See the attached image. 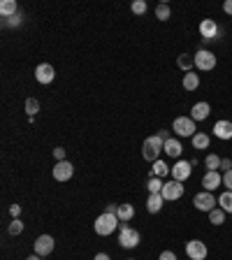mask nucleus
<instances>
[{
  "label": "nucleus",
  "instance_id": "obj_33",
  "mask_svg": "<svg viewBox=\"0 0 232 260\" xmlns=\"http://www.w3.org/2000/svg\"><path fill=\"white\" fill-rule=\"evenodd\" d=\"M223 186H225L228 191H232V170H230V172L223 174Z\"/></svg>",
  "mask_w": 232,
  "mask_h": 260
},
{
  "label": "nucleus",
  "instance_id": "obj_17",
  "mask_svg": "<svg viewBox=\"0 0 232 260\" xmlns=\"http://www.w3.org/2000/svg\"><path fill=\"white\" fill-rule=\"evenodd\" d=\"M163 202H165L163 193H151L149 200H146V209H149L151 214H158L160 209H163Z\"/></svg>",
  "mask_w": 232,
  "mask_h": 260
},
{
  "label": "nucleus",
  "instance_id": "obj_8",
  "mask_svg": "<svg viewBox=\"0 0 232 260\" xmlns=\"http://www.w3.org/2000/svg\"><path fill=\"white\" fill-rule=\"evenodd\" d=\"M72 174H75V167L70 160H60V163L54 165V179L56 181H68Z\"/></svg>",
  "mask_w": 232,
  "mask_h": 260
},
{
  "label": "nucleus",
  "instance_id": "obj_32",
  "mask_svg": "<svg viewBox=\"0 0 232 260\" xmlns=\"http://www.w3.org/2000/svg\"><path fill=\"white\" fill-rule=\"evenodd\" d=\"M133 12H135V14H144V12H146V2H144V0H135V2H133Z\"/></svg>",
  "mask_w": 232,
  "mask_h": 260
},
{
  "label": "nucleus",
  "instance_id": "obj_23",
  "mask_svg": "<svg viewBox=\"0 0 232 260\" xmlns=\"http://www.w3.org/2000/svg\"><path fill=\"white\" fill-rule=\"evenodd\" d=\"M218 204H221L223 212H230L232 214V191H225L218 195Z\"/></svg>",
  "mask_w": 232,
  "mask_h": 260
},
{
  "label": "nucleus",
  "instance_id": "obj_15",
  "mask_svg": "<svg viewBox=\"0 0 232 260\" xmlns=\"http://www.w3.org/2000/svg\"><path fill=\"white\" fill-rule=\"evenodd\" d=\"M200 35H202L204 40H213L216 35H218V26H216V21L213 19H204L202 23H200Z\"/></svg>",
  "mask_w": 232,
  "mask_h": 260
},
{
  "label": "nucleus",
  "instance_id": "obj_30",
  "mask_svg": "<svg viewBox=\"0 0 232 260\" xmlns=\"http://www.w3.org/2000/svg\"><path fill=\"white\" fill-rule=\"evenodd\" d=\"M26 112H28L30 116H35L39 112V102L35 98H28V100H26Z\"/></svg>",
  "mask_w": 232,
  "mask_h": 260
},
{
  "label": "nucleus",
  "instance_id": "obj_9",
  "mask_svg": "<svg viewBox=\"0 0 232 260\" xmlns=\"http://www.w3.org/2000/svg\"><path fill=\"white\" fill-rule=\"evenodd\" d=\"M54 246H56V241H54L51 235H39L38 240H35V253L38 256H49L54 251Z\"/></svg>",
  "mask_w": 232,
  "mask_h": 260
},
{
  "label": "nucleus",
  "instance_id": "obj_39",
  "mask_svg": "<svg viewBox=\"0 0 232 260\" xmlns=\"http://www.w3.org/2000/svg\"><path fill=\"white\" fill-rule=\"evenodd\" d=\"M7 23H10V26H19V14L10 17V19H7Z\"/></svg>",
  "mask_w": 232,
  "mask_h": 260
},
{
  "label": "nucleus",
  "instance_id": "obj_14",
  "mask_svg": "<svg viewBox=\"0 0 232 260\" xmlns=\"http://www.w3.org/2000/svg\"><path fill=\"white\" fill-rule=\"evenodd\" d=\"M221 183H223V177H221L218 172H209V170H207V174L202 177V186H204V188H207L209 193L216 191V188H218Z\"/></svg>",
  "mask_w": 232,
  "mask_h": 260
},
{
  "label": "nucleus",
  "instance_id": "obj_31",
  "mask_svg": "<svg viewBox=\"0 0 232 260\" xmlns=\"http://www.w3.org/2000/svg\"><path fill=\"white\" fill-rule=\"evenodd\" d=\"M7 230H10V235H21V232H23V223H21L19 219H14V221L10 223V228H7Z\"/></svg>",
  "mask_w": 232,
  "mask_h": 260
},
{
  "label": "nucleus",
  "instance_id": "obj_12",
  "mask_svg": "<svg viewBox=\"0 0 232 260\" xmlns=\"http://www.w3.org/2000/svg\"><path fill=\"white\" fill-rule=\"evenodd\" d=\"M54 77H56V70L51 68L49 63H42V65H38V70H35V79H38L39 84H51Z\"/></svg>",
  "mask_w": 232,
  "mask_h": 260
},
{
  "label": "nucleus",
  "instance_id": "obj_26",
  "mask_svg": "<svg viewBox=\"0 0 232 260\" xmlns=\"http://www.w3.org/2000/svg\"><path fill=\"white\" fill-rule=\"evenodd\" d=\"M167 172H172V170H170V167H167L163 160H155V163H154V170H151V177H165Z\"/></svg>",
  "mask_w": 232,
  "mask_h": 260
},
{
  "label": "nucleus",
  "instance_id": "obj_22",
  "mask_svg": "<svg viewBox=\"0 0 232 260\" xmlns=\"http://www.w3.org/2000/svg\"><path fill=\"white\" fill-rule=\"evenodd\" d=\"M221 160L223 158H218L216 154H209L207 158H204V165H207L209 172H218V170H221Z\"/></svg>",
  "mask_w": 232,
  "mask_h": 260
},
{
  "label": "nucleus",
  "instance_id": "obj_20",
  "mask_svg": "<svg viewBox=\"0 0 232 260\" xmlns=\"http://www.w3.org/2000/svg\"><path fill=\"white\" fill-rule=\"evenodd\" d=\"M17 10H19V5H17L14 0H2V2H0V14H2L5 19L14 17V14H17Z\"/></svg>",
  "mask_w": 232,
  "mask_h": 260
},
{
  "label": "nucleus",
  "instance_id": "obj_10",
  "mask_svg": "<svg viewBox=\"0 0 232 260\" xmlns=\"http://www.w3.org/2000/svg\"><path fill=\"white\" fill-rule=\"evenodd\" d=\"M193 172V163H188V160H179V163L172 167V177L174 181H186L188 177Z\"/></svg>",
  "mask_w": 232,
  "mask_h": 260
},
{
  "label": "nucleus",
  "instance_id": "obj_13",
  "mask_svg": "<svg viewBox=\"0 0 232 260\" xmlns=\"http://www.w3.org/2000/svg\"><path fill=\"white\" fill-rule=\"evenodd\" d=\"M213 135L218 140H232V121H216L213 123Z\"/></svg>",
  "mask_w": 232,
  "mask_h": 260
},
{
  "label": "nucleus",
  "instance_id": "obj_5",
  "mask_svg": "<svg viewBox=\"0 0 232 260\" xmlns=\"http://www.w3.org/2000/svg\"><path fill=\"white\" fill-rule=\"evenodd\" d=\"M193 204H195V209H197V212H212V209H216V198H213L212 193L209 191H204V193H197V195H195L193 198Z\"/></svg>",
  "mask_w": 232,
  "mask_h": 260
},
{
  "label": "nucleus",
  "instance_id": "obj_24",
  "mask_svg": "<svg viewBox=\"0 0 232 260\" xmlns=\"http://www.w3.org/2000/svg\"><path fill=\"white\" fill-rule=\"evenodd\" d=\"M176 65L181 70H186V72H193V65H195V60L191 56H186V54H181V56L176 58Z\"/></svg>",
  "mask_w": 232,
  "mask_h": 260
},
{
  "label": "nucleus",
  "instance_id": "obj_18",
  "mask_svg": "<svg viewBox=\"0 0 232 260\" xmlns=\"http://www.w3.org/2000/svg\"><path fill=\"white\" fill-rule=\"evenodd\" d=\"M163 151L167 156H172V158H181V151H184V146H181V142L179 140H167L163 146Z\"/></svg>",
  "mask_w": 232,
  "mask_h": 260
},
{
  "label": "nucleus",
  "instance_id": "obj_41",
  "mask_svg": "<svg viewBox=\"0 0 232 260\" xmlns=\"http://www.w3.org/2000/svg\"><path fill=\"white\" fill-rule=\"evenodd\" d=\"M26 260H39V256L35 253V256H30V258H26Z\"/></svg>",
  "mask_w": 232,
  "mask_h": 260
},
{
  "label": "nucleus",
  "instance_id": "obj_28",
  "mask_svg": "<svg viewBox=\"0 0 232 260\" xmlns=\"http://www.w3.org/2000/svg\"><path fill=\"white\" fill-rule=\"evenodd\" d=\"M170 14H172V12H170V5H165V2H160V5L155 7V17H158L160 21H167L170 19Z\"/></svg>",
  "mask_w": 232,
  "mask_h": 260
},
{
  "label": "nucleus",
  "instance_id": "obj_1",
  "mask_svg": "<svg viewBox=\"0 0 232 260\" xmlns=\"http://www.w3.org/2000/svg\"><path fill=\"white\" fill-rule=\"evenodd\" d=\"M118 225H121V221H118V216H116V214L105 212V214H100V216L96 219V232H97V235H102V237L112 235Z\"/></svg>",
  "mask_w": 232,
  "mask_h": 260
},
{
  "label": "nucleus",
  "instance_id": "obj_37",
  "mask_svg": "<svg viewBox=\"0 0 232 260\" xmlns=\"http://www.w3.org/2000/svg\"><path fill=\"white\" fill-rule=\"evenodd\" d=\"M10 214H12V219H19L21 207H19V204H12V207H10Z\"/></svg>",
  "mask_w": 232,
  "mask_h": 260
},
{
  "label": "nucleus",
  "instance_id": "obj_35",
  "mask_svg": "<svg viewBox=\"0 0 232 260\" xmlns=\"http://www.w3.org/2000/svg\"><path fill=\"white\" fill-rule=\"evenodd\" d=\"M221 170H225V172H230V170H232V160H230V158H223V160H221Z\"/></svg>",
  "mask_w": 232,
  "mask_h": 260
},
{
  "label": "nucleus",
  "instance_id": "obj_27",
  "mask_svg": "<svg viewBox=\"0 0 232 260\" xmlns=\"http://www.w3.org/2000/svg\"><path fill=\"white\" fill-rule=\"evenodd\" d=\"M209 221H212L213 225H221V223L225 221V212H223V209H218V207H216V209H212V212H209Z\"/></svg>",
  "mask_w": 232,
  "mask_h": 260
},
{
  "label": "nucleus",
  "instance_id": "obj_19",
  "mask_svg": "<svg viewBox=\"0 0 232 260\" xmlns=\"http://www.w3.org/2000/svg\"><path fill=\"white\" fill-rule=\"evenodd\" d=\"M116 216H118V221L121 223H128L133 216H135V207H133V204H118Z\"/></svg>",
  "mask_w": 232,
  "mask_h": 260
},
{
  "label": "nucleus",
  "instance_id": "obj_7",
  "mask_svg": "<svg viewBox=\"0 0 232 260\" xmlns=\"http://www.w3.org/2000/svg\"><path fill=\"white\" fill-rule=\"evenodd\" d=\"M186 253H188V258L191 260H204L207 258V244L200 240H191L188 244H186Z\"/></svg>",
  "mask_w": 232,
  "mask_h": 260
},
{
  "label": "nucleus",
  "instance_id": "obj_11",
  "mask_svg": "<svg viewBox=\"0 0 232 260\" xmlns=\"http://www.w3.org/2000/svg\"><path fill=\"white\" fill-rule=\"evenodd\" d=\"M184 195V186H181V181H167L163 186V198L165 200H179Z\"/></svg>",
  "mask_w": 232,
  "mask_h": 260
},
{
  "label": "nucleus",
  "instance_id": "obj_34",
  "mask_svg": "<svg viewBox=\"0 0 232 260\" xmlns=\"http://www.w3.org/2000/svg\"><path fill=\"white\" fill-rule=\"evenodd\" d=\"M54 158H56L58 163H60V160H65V149H63V146L54 149Z\"/></svg>",
  "mask_w": 232,
  "mask_h": 260
},
{
  "label": "nucleus",
  "instance_id": "obj_2",
  "mask_svg": "<svg viewBox=\"0 0 232 260\" xmlns=\"http://www.w3.org/2000/svg\"><path fill=\"white\" fill-rule=\"evenodd\" d=\"M165 146V140H160L158 135H151L144 140V146H142V156H144V160L149 163H155L158 160V154L163 151Z\"/></svg>",
  "mask_w": 232,
  "mask_h": 260
},
{
  "label": "nucleus",
  "instance_id": "obj_3",
  "mask_svg": "<svg viewBox=\"0 0 232 260\" xmlns=\"http://www.w3.org/2000/svg\"><path fill=\"white\" fill-rule=\"evenodd\" d=\"M118 228H121V235H118V244H121L123 249H135L137 244H139V232H137L135 228H128L126 223H121Z\"/></svg>",
  "mask_w": 232,
  "mask_h": 260
},
{
  "label": "nucleus",
  "instance_id": "obj_36",
  "mask_svg": "<svg viewBox=\"0 0 232 260\" xmlns=\"http://www.w3.org/2000/svg\"><path fill=\"white\" fill-rule=\"evenodd\" d=\"M158 260H176V256H174L172 251H163V253H160V258Z\"/></svg>",
  "mask_w": 232,
  "mask_h": 260
},
{
  "label": "nucleus",
  "instance_id": "obj_6",
  "mask_svg": "<svg viewBox=\"0 0 232 260\" xmlns=\"http://www.w3.org/2000/svg\"><path fill=\"white\" fill-rule=\"evenodd\" d=\"M193 60H195V68H200V70L216 68V56H213L212 51H207V49H200V51L193 56Z\"/></svg>",
  "mask_w": 232,
  "mask_h": 260
},
{
  "label": "nucleus",
  "instance_id": "obj_16",
  "mask_svg": "<svg viewBox=\"0 0 232 260\" xmlns=\"http://www.w3.org/2000/svg\"><path fill=\"white\" fill-rule=\"evenodd\" d=\"M209 114H212L209 102H197V105H193V109H191V119H193V121H204Z\"/></svg>",
  "mask_w": 232,
  "mask_h": 260
},
{
  "label": "nucleus",
  "instance_id": "obj_25",
  "mask_svg": "<svg viewBox=\"0 0 232 260\" xmlns=\"http://www.w3.org/2000/svg\"><path fill=\"white\" fill-rule=\"evenodd\" d=\"M193 146H195V149H207V146H209V135H204V133H195V135H193Z\"/></svg>",
  "mask_w": 232,
  "mask_h": 260
},
{
  "label": "nucleus",
  "instance_id": "obj_29",
  "mask_svg": "<svg viewBox=\"0 0 232 260\" xmlns=\"http://www.w3.org/2000/svg\"><path fill=\"white\" fill-rule=\"evenodd\" d=\"M163 186L165 183L160 181V177H151L149 179V193H163Z\"/></svg>",
  "mask_w": 232,
  "mask_h": 260
},
{
  "label": "nucleus",
  "instance_id": "obj_40",
  "mask_svg": "<svg viewBox=\"0 0 232 260\" xmlns=\"http://www.w3.org/2000/svg\"><path fill=\"white\" fill-rule=\"evenodd\" d=\"M96 260H109V256H107V253H97Z\"/></svg>",
  "mask_w": 232,
  "mask_h": 260
},
{
  "label": "nucleus",
  "instance_id": "obj_4",
  "mask_svg": "<svg viewBox=\"0 0 232 260\" xmlns=\"http://www.w3.org/2000/svg\"><path fill=\"white\" fill-rule=\"evenodd\" d=\"M172 130L179 137H193L195 135V121L191 116H179V119H174Z\"/></svg>",
  "mask_w": 232,
  "mask_h": 260
},
{
  "label": "nucleus",
  "instance_id": "obj_21",
  "mask_svg": "<svg viewBox=\"0 0 232 260\" xmlns=\"http://www.w3.org/2000/svg\"><path fill=\"white\" fill-rule=\"evenodd\" d=\"M181 84H184L186 91H195V88L200 86V75H195V72H186Z\"/></svg>",
  "mask_w": 232,
  "mask_h": 260
},
{
  "label": "nucleus",
  "instance_id": "obj_38",
  "mask_svg": "<svg viewBox=\"0 0 232 260\" xmlns=\"http://www.w3.org/2000/svg\"><path fill=\"white\" fill-rule=\"evenodd\" d=\"M223 10H225V14H232V0H225V2H223Z\"/></svg>",
  "mask_w": 232,
  "mask_h": 260
}]
</instances>
